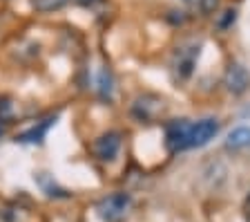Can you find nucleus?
<instances>
[{
	"instance_id": "f257e3e1",
	"label": "nucleus",
	"mask_w": 250,
	"mask_h": 222,
	"mask_svg": "<svg viewBox=\"0 0 250 222\" xmlns=\"http://www.w3.org/2000/svg\"><path fill=\"white\" fill-rule=\"evenodd\" d=\"M199 56H201V43L199 41L181 43V45L174 49V56H172V74H174V79L177 81L190 79L194 68H197Z\"/></svg>"
},
{
	"instance_id": "f03ea898",
	"label": "nucleus",
	"mask_w": 250,
	"mask_h": 222,
	"mask_svg": "<svg viewBox=\"0 0 250 222\" xmlns=\"http://www.w3.org/2000/svg\"><path fill=\"white\" fill-rule=\"evenodd\" d=\"M132 206V197L123 191L119 193H112V196H105L103 200L96 204V213L103 222H121Z\"/></svg>"
},
{
	"instance_id": "7ed1b4c3",
	"label": "nucleus",
	"mask_w": 250,
	"mask_h": 222,
	"mask_svg": "<svg viewBox=\"0 0 250 222\" xmlns=\"http://www.w3.org/2000/svg\"><path fill=\"white\" fill-rule=\"evenodd\" d=\"M190 130L192 122L190 119H174L166 126V146L170 153H181L190 148Z\"/></svg>"
},
{
	"instance_id": "20e7f679",
	"label": "nucleus",
	"mask_w": 250,
	"mask_h": 222,
	"mask_svg": "<svg viewBox=\"0 0 250 222\" xmlns=\"http://www.w3.org/2000/svg\"><path fill=\"white\" fill-rule=\"evenodd\" d=\"M226 90L234 97H241L250 90V72L241 63H230L224 74Z\"/></svg>"
},
{
	"instance_id": "39448f33",
	"label": "nucleus",
	"mask_w": 250,
	"mask_h": 222,
	"mask_svg": "<svg viewBox=\"0 0 250 222\" xmlns=\"http://www.w3.org/2000/svg\"><path fill=\"white\" fill-rule=\"evenodd\" d=\"M92 150L101 162H114L116 155H119V150H121V135L114 132V130L103 132L101 137L94 139Z\"/></svg>"
},
{
	"instance_id": "423d86ee",
	"label": "nucleus",
	"mask_w": 250,
	"mask_h": 222,
	"mask_svg": "<svg viewBox=\"0 0 250 222\" xmlns=\"http://www.w3.org/2000/svg\"><path fill=\"white\" fill-rule=\"evenodd\" d=\"M219 132V122L214 117H206L192 122V130H190V148H201L206 144H210L214 139V135Z\"/></svg>"
},
{
	"instance_id": "0eeeda50",
	"label": "nucleus",
	"mask_w": 250,
	"mask_h": 222,
	"mask_svg": "<svg viewBox=\"0 0 250 222\" xmlns=\"http://www.w3.org/2000/svg\"><path fill=\"white\" fill-rule=\"evenodd\" d=\"M163 99H159V97L154 95H143L139 97V99L134 101V106H132V112H134V117L139 119V122H152V119H156V115L159 112H163Z\"/></svg>"
},
{
	"instance_id": "6e6552de",
	"label": "nucleus",
	"mask_w": 250,
	"mask_h": 222,
	"mask_svg": "<svg viewBox=\"0 0 250 222\" xmlns=\"http://www.w3.org/2000/svg\"><path fill=\"white\" fill-rule=\"evenodd\" d=\"M56 123V117H47V119H42L41 123H36V126H31L29 130L21 132L18 137H16V142L21 144H42V139H45L47 130Z\"/></svg>"
},
{
	"instance_id": "1a4fd4ad",
	"label": "nucleus",
	"mask_w": 250,
	"mask_h": 222,
	"mask_svg": "<svg viewBox=\"0 0 250 222\" xmlns=\"http://www.w3.org/2000/svg\"><path fill=\"white\" fill-rule=\"evenodd\" d=\"M250 146V128L248 126H239L230 130L228 139H226V148L230 150H244V148Z\"/></svg>"
},
{
	"instance_id": "9d476101",
	"label": "nucleus",
	"mask_w": 250,
	"mask_h": 222,
	"mask_svg": "<svg viewBox=\"0 0 250 222\" xmlns=\"http://www.w3.org/2000/svg\"><path fill=\"white\" fill-rule=\"evenodd\" d=\"M96 90H99V95H101V99H105V101H109L112 99V95H114V79H112V72H109L107 68H103L99 72V79H96Z\"/></svg>"
},
{
	"instance_id": "9b49d317",
	"label": "nucleus",
	"mask_w": 250,
	"mask_h": 222,
	"mask_svg": "<svg viewBox=\"0 0 250 222\" xmlns=\"http://www.w3.org/2000/svg\"><path fill=\"white\" fill-rule=\"evenodd\" d=\"M31 7L36 11H42V14H49V11H58L67 5L69 0H29Z\"/></svg>"
},
{
	"instance_id": "f8f14e48",
	"label": "nucleus",
	"mask_w": 250,
	"mask_h": 222,
	"mask_svg": "<svg viewBox=\"0 0 250 222\" xmlns=\"http://www.w3.org/2000/svg\"><path fill=\"white\" fill-rule=\"evenodd\" d=\"M234 21H237V11H234V9H226L224 14H221V18L217 21V25H219V29H228Z\"/></svg>"
},
{
	"instance_id": "ddd939ff",
	"label": "nucleus",
	"mask_w": 250,
	"mask_h": 222,
	"mask_svg": "<svg viewBox=\"0 0 250 222\" xmlns=\"http://www.w3.org/2000/svg\"><path fill=\"white\" fill-rule=\"evenodd\" d=\"M214 7H217V0H203L201 9L203 11H210V9H214Z\"/></svg>"
},
{
	"instance_id": "4468645a",
	"label": "nucleus",
	"mask_w": 250,
	"mask_h": 222,
	"mask_svg": "<svg viewBox=\"0 0 250 222\" xmlns=\"http://www.w3.org/2000/svg\"><path fill=\"white\" fill-rule=\"evenodd\" d=\"M244 218H246V222H250V196L244 202Z\"/></svg>"
},
{
	"instance_id": "2eb2a0df",
	"label": "nucleus",
	"mask_w": 250,
	"mask_h": 222,
	"mask_svg": "<svg viewBox=\"0 0 250 222\" xmlns=\"http://www.w3.org/2000/svg\"><path fill=\"white\" fill-rule=\"evenodd\" d=\"M78 5H83V7H89V5H94V2H96V0H76Z\"/></svg>"
}]
</instances>
